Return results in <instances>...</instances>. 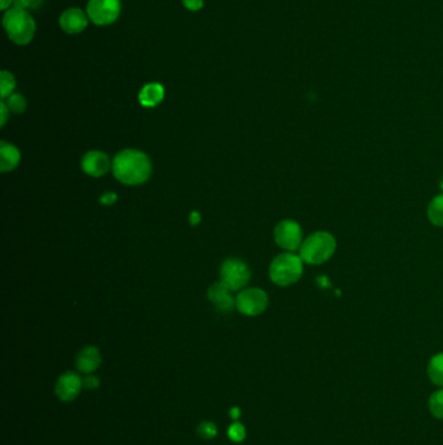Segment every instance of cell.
<instances>
[{
    "label": "cell",
    "instance_id": "5",
    "mask_svg": "<svg viewBox=\"0 0 443 445\" xmlns=\"http://www.w3.org/2000/svg\"><path fill=\"white\" fill-rule=\"evenodd\" d=\"M221 280L229 289H243L251 279V271L247 265L241 259H227L221 266Z\"/></svg>",
    "mask_w": 443,
    "mask_h": 445
},
{
    "label": "cell",
    "instance_id": "9",
    "mask_svg": "<svg viewBox=\"0 0 443 445\" xmlns=\"http://www.w3.org/2000/svg\"><path fill=\"white\" fill-rule=\"evenodd\" d=\"M82 387L83 380L81 376L78 373L69 371V373H62L59 378L55 392L62 401L69 403L78 397V394L82 391Z\"/></svg>",
    "mask_w": 443,
    "mask_h": 445
},
{
    "label": "cell",
    "instance_id": "4",
    "mask_svg": "<svg viewBox=\"0 0 443 445\" xmlns=\"http://www.w3.org/2000/svg\"><path fill=\"white\" fill-rule=\"evenodd\" d=\"M3 26L10 41L17 44H28L35 34V22L28 10L12 8L3 17Z\"/></svg>",
    "mask_w": 443,
    "mask_h": 445
},
{
    "label": "cell",
    "instance_id": "19",
    "mask_svg": "<svg viewBox=\"0 0 443 445\" xmlns=\"http://www.w3.org/2000/svg\"><path fill=\"white\" fill-rule=\"evenodd\" d=\"M0 89H1V98L7 99L10 95H12L15 87H16V81L15 77L7 71H3L0 76Z\"/></svg>",
    "mask_w": 443,
    "mask_h": 445
},
{
    "label": "cell",
    "instance_id": "6",
    "mask_svg": "<svg viewBox=\"0 0 443 445\" xmlns=\"http://www.w3.org/2000/svg\"><path fill=\"white\" fill-rule=\"evenodd\" d=\"M269 305L268 294L260 288H247L241 290L236 297V308L239 312L257 317L267 310Z\"/></svg>",
    "mask_w": 443,
    "mask_h": 445
},
{
    "label": "cell",
    "instance_id": "11",
    "mask_svg": "<svg viewBox=\"0 0 443 445\" xmlns=\"http://www.w3.org/2000/svg\"><path fill=\"white\" fill-rule=\"evenodd\" d=\"M60 26L68 34H78L87 26V16L80 8L64 10L60 16Z\"/></svg>",
    "mask_w": 443,
    "mask_h": 445
},
{
    "label": "cell",
    "instance_id": "31",
    "mask_svg": "<svg viewBox=\"0 0 443 445\" xmlns=\"http://www.w3.org/2000/svg\"><path fill=\"white\" fill-rule=\"evenodd\" d=\"M441 189H442V190H443V181H442V183H441Z\"/></svg>",
    "mask_w": 443,
    "mask_h": 445
},
{
    "label": "cell",
    "instance_id": "8",
    "mask_svg": "<svg viewBox=\"0 0 443 445\" xmlns=\"http://www.w3.org/2000/svg\"><path fill=\"white\" fill-rule=\"evenodd\" d=\"M121 12L120 0H90L87 16L96 25H110L119 19Z\"/></svg>",
    "mask_w": 443,
    "mask_h": 445
},
{
    "label": "cell",
    "instance_id": "23",
    "mask_svg": "<svg viewBox=\"0 0 443 445\" xmlns=\"http://www.w3.org/2000/svg\"><path fill=\"white\" fill-rule=\"evenodd\" d=\"M43 3V0H13L15 8H20V10H37L40 6Z\"/></svg>",
    "mask_w": 443,
    "mask_h": 445
},
{
    "label": "cell",
    "instance_id": "28",
    "mask_svg": "<svg viewBox=\"0 0 443 445\" xmlns=\"http://www.w3.org/2000/svg\"><path fill=\"white\" fill-rule=\"evenodd\" d=\"M241 414H242V412H241V409L239 408H232L230 409V417L233 418V419H239V417H241Z\"/></svg>",
    "mask_w": 443,
    "mask_h": 445
},
{
    "label": "cell",
    "instance_id": "20",
    "mask_svg": "<svg viewBox=\"0 0 443 445\" xmlns=\"http://www.w3.org/2000/svg\"><path fill=\"white\" fill-rule=\"evenodd\" d=\"M4 102L10 108V111L15 114H22L26 108V101L21 94H12Z\"/></svg>",
    "mask_w": 443,
    "mask_h": 445
},
{
    "label": "cell",
    "instance_id": "29",
    "mask_svg": "<svg viewBox=\"0 0 443 445\" xmlns=\"http://www.w3.org/2000/svg\"><path fill=\"white\" fill-rule=\"evenodd\" d=\"M200 221V215L198 214V212H191V215H190V223L191 224H198Z\"/></svg>",
    "mask_w": 443,
    "mask_h": 445
},
{
    "label": "cell",
    "instance_id": "27",
    "mask_svg": "<svg viewBox=\"0 0 443 445\" xmlns=\"http://www.w3.org/2000/svg\"><path fill=\"white\" fill-rule=\"evenodd\" d=\"M116 199H117L116 194H114V193H107V194H104L103 197L101 198V202H102L103 205H112V203L116 202Z\"/></svg>",
    "mask_w": 443,
    "mask_h": 445
},
{
    "label": "cell",
    "instance_id": "15",
    "mask_svg": "<svg viewBox=\"0 0 443 445\" xmlns=\"http://www.w3.org/2000/svg\"><path fill=\"white\" fill-rule=\"evenodd\" d=\"M164 98V87L160 83H148L142 87L139 93V102L144 107H155Z\"/></svg>",
    "mask_w": 443,
    "mask_h": 445
},
{
    "label": "cell",
    "instance_id": "14",
    "mask_svg": "<svg viewBox=\"0 0 443 445\" xmlns=\"http://www.w3.org/2000/svg\"><path fill=\"white\" fill-rule=\"evenodd\" d=\"M20 151L16 146L7 142L0 144V169L1 172H10L20 163Z\"/></svg>",
    "mask_w": 443,
    "mask_h": 445
},
{
    "label": "cell",
    "instance_id": "13",
    "mask_svg": "<svg viewBox=\"0 0 443 445\" xmlns=\"http://www.w3.org/2000/svg\"><path fill=\"white\" fill-rule=\"evenodd\" d=\"M102 363V355L95 346H87L77 355V369L80 373H93Z\"/></svg>",
    "mask_w": 443,
    "mask_h": 445
},
{
    "label": "cell",
    "instance_id": "26",
    "mask_svg": "<svg viewBox=\"0 0 443 445\" xmlns=\"http://www.w3.org/2000/svg\"><path fill=\"white\" fill-rule=\"evenodd\" d=\"M0 111H1V126H3V125L6 124L7 119H8V112H10V108L7 107V104L4 101L0 103Z\"/></svg>",
    "mask_w": 443,
    "mask_h": 445
},
{
    "label": "cell",
    "instance_id": "18",
    "mask_svg": "<svg viewBox=\"0 0 443 445\" xmlns=\"http://www.w3.org/2000/svg\"><path fill=\"white\" fill-rule=\"evenodd\" d=\"M429 410L438 419H443V389L434 392L429 398Z\"/></svg>",
    "mask_w": 443,
    "mask_h": 445
},
{
    "label": "cell",
    "instance_id": "12",
    "mask_svg": "<svg viewBox=\"0 0 443 445\" xmlns=\"http://www.w3.org/2000/svg\"><path fill=\"white\" fill-rule=\"evenodd\" d=\"M230 292L223 281H218L208 289V299L216 305L218 310L232 311L236 306V299H233Z\"/></svg>",
    "mask_w": 443,
    "mask_h": 445
},
{
    "label": "cell",
    "instance_id": "22",
    "mask_svg": "<svg viewBox=\"0 0 443 445\" xmlns=\"http://www.w3.org/2000/svg\"><path fill=\"white\" fill-rule=\"evenodd\" d=\"M198 434L205 439H214L217 435V426L214 422H203L198 427Z\"/></svg>",
    "mask_w": 443,
    "mask_h": 445
},
{
    "label": "cell",
    "instance_id": "7",
    "mask_svg": "<svg viewBox=\"0 0 443 445\" xmlns=\"http://www.w3.org/2000/svg\"><path fill=\"white\" fill-rule=\"evenodd\" d=\"M275 240L279 248L293 253L299 250L303 244V230L295 220L286 219L279 221L275 228Z\"/></svg>",
    "mask_w": 443,
    "mask_h": 445
},
{
    "label": "cell",
    "instance_id": "30",
    "mask_svg": "<svg viewBox=\"0 0 443 445\" xmlns=\"http://www.w3.org/2000/svg\"><path fill=\"white\" fill-rule=\"evenodd\" d=\"M13 0H1V10H7Z\"/></svg>",
    "mask_w": 443,
    "mask_h": 445
},
{
    "label": "cell",
    "instance_id": "25",
    "mask_svg": "<svg viewBox=\"0 0 443 445\" xmlns=\"http://www.w3.org/2000/svg\"><path fill=\"white\" fill-rule=\"evenodd\" d=\"M99 384H101V382H99L98 376L92 375V373H89V375L85 378V380H83V385H85L86 388H89V389H95V388H98V387H99Z\"/></svg>",
    "mask_w": 443,
    "mask_h": 445
},
{
    "label": "cell",
    "instance_id": "21",
    "mask_svg": "<svg viewBox=\"0 0 443 445\" xmlns=\"http://www.w3.org/2000/svg\"><path fill=\"white\" fill-rule=\"evenodd\" d=\"M227 436H229V439H230L232 442H234V443H242V442L245 440V437H246V428L243 427L242 423L236 422V423H233V425L229 427Z\"/></svg>",
    "mask_w": 443,
    "mask_h": 445
},
{
    "label": "cell",
    "instance_id": "16",
    "mask_svg": "<svg viewBox=\"0 0 443 445\" xmlns=\"http://www.w3.org/2000/svg\"><path fill=\"white\" fill-rule=\"evenodd\" d=\"M428 376L432 380V383L443 388V353L435 354L429 361Z\"/></svg>",
    "mask_w": 443,
    "mask_h": 445
},
{
    "label": "cell",
    "instance_id": "2",
    "mask_svg": "<svg viewBox=\"0 0 443 445\" xmlns=\"http://www.w3.org/2000/svg\"><path fill=\"white\" fill-rule=\"evenodd\" d=\"M337 250V241L334 236L327 230H318L311 233L303 240L299 249V255L307 265H322L328 262Z\"/></svg>",
    "mask_w": 443,
    "mask_h": 445
},
{
    "label": "cell",
    "instance_id": "10",
    "mask_svg": "<svg viewBox=\"0 0 443 445\" xmlns=\"http://www.w3.org/2000/svg\"><path fill=\"white\" fill-rule=\"evenodd\" d=\"M81 168L85 174L90 176L101 177L112 169V160L102 151L92 150L83 156Z\"/></svg>",
    "mask_w": 443,
    "mask_h": 445
},
{
    "label": "cell",
    "instance_id": "24",
    "mask_svg": "<svg viewBox=\"0 0 443 445\" xmlns=\"http://www.w3.org/2000/svg\"><path fill=\"white\" fill-rule=\"evenodd\" d=\"M182 3L186 10H193V12L202 10L205 6V0H182Z\"/></svg>",
    "mask_w": 443,
    "mask_h": 445
},
{
    "label": "cell",
    "instance_id": "3",
    "mask_svg": "<svg viewBox=\"0 0 443 445\" xmlns=\"http://www.w3.org/2000/svg\"><path fill=\"white\" fill-rule=\"evenodd\" d=\"M303 259L291 251H285L272 260L269 278L279 287L295 284L303 275Z\"/></svg>",
    "mask_w": 443,
    "mask_h": 445
},
{
    "label": "cell",
    "instance_id": "1",
    "mask_svg": "<svg viewBox=\"0 0 443 445\" xmlns=\"http://www.w3.org/2000/svg\"><path fill=\"white\" fill-rule=\"evenodd\" d=\"M151 160L145 153L126 149L120 151L112 160L114 177L125 185H141L151 176Z\"/></svg>",
    "mask_w": 443,
    "mask_h": 445
},
{
    "label": "cell",
    "instance_id": "17",
    "mask_svg": "<svg viewBox=\"0 0 443 445\" xmlns=\"http://www.w3.org/2000/svg\"><path fill=\"white\" fill-rule=\"evenodd\" d=\"M428 219L435 227L443 228V193L431 201L428 206Z\"/></svg>",
    "mask_w": 443,
    "mask_h": 445
}]
</instances>
